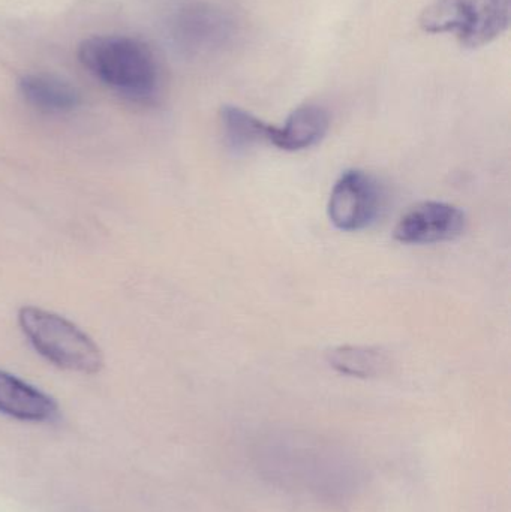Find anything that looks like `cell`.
I'll list each match as a JSON object with an SVG mask.
<instances>
[{
  "mask_svg": "<svg viewBox=\"0 0 511 512\" xmlns=\"http://www.w3.org/2000/svg\"><path fill=\"white\" fill-rule=\"evenodd\" d=\"M18 89L24 101L42 113H69L81 102L80 93L74 86L53 75H24L18 81Z\"/></svg>",
  "mask_w": 511,
  "mask_h": 512,
  "instance_id": "cell-10",
  "label": "cell"
},
{
  "mask_svg": "<svg viewBox=\"0 0 511 512\" xmlns=\"http://www.w3.org/2000/svg\"><path fill=\"white\" fill-rule=\"evenodd\" d=\"M467 228L464 210L441 201H426L408 210L393 231L404 245H434L458 239Z\"/></svg>",
  "mask_w": 511,
  "mask_h": 512,
  "instance_id": "cell-7",
  "label": "cell"
},
{
  "mask_svg": "<svg viewBox=\"0 0 511 512\" xmlns=\"http://www.w3.org/2000/svg\"><path fill=\"white\" fill-rule=\"evenodd\" d=\"M57 412V403L44 391L0 370V414L29 423H47Z\"/></svg>",
  "mask_w": 511,
  "mask_h": 512,
  "instance_id": "cell-8",
  "label": "cell"
},
{
  "mask_svg": "<svg viewBox=\"0 0 511 512\" xmlns=\"http://www.w3.org/2000/svg\"><path fill=\"white\" fill-rule=\"evenodd\" d=\"M237 33L239 24L234 15L210 3L183 6L170 23L174 45L188 57L221 53L234 44Z\"/></svg>",
  "mask_w": 511,
  "mask_h": 512,
  "instance_id": "cell-5",
  "label": "cell"
},
{
  "mask_svg": "<svg viewBox=\"0 0 511 512\" xmlns=\"http://www.w3.org/2000/svg\"><path fill=\"white\" fill-rule=\"evenodd\" d=\"M510 0H434L420 17L428 33H452L467 48L491 44L509 29Z\"/></svg>",
  "mask_w": 511,
  "mask_h": 512,
  "instance_id": "cell-4",
  "label": "cell"
},
{
  "mask_svg": "<svg viewBox=\"0 0 511 512\" xmlns=\"http://www.w3.org/2000/svg\"><path fill=\"white\" fill-rule=\"evenodd\" d=\"M258 456L273 481L327 504H345L359 489V468L338 448H263Z\"/></svg>",
  "mask_w": 511,
  "mask_h": 512,
  "instance_id": "cell-1",
  "label": "cell"
},
{
  "mask_svg": "<svg viewBox=\"0 0 511 512\" xmlns=\"http://www.w3.org/2000/svg\"><path fill=\"white\" fill-rule=\"evenodd\" d=\"M327 361L336 372L354 378H377L390 366L386 352L369 346H339L327 352Z\"/></svg>",
  "mask_w": 511,
  "mask_h": 512,
  "instance_id": "cell-12",
  "label": "cell"
},
{
  "mask_svg": "<svg viewBox=\"0 0 511 512\" xmlns=\"http://www.w3.org/2000/svg\"><path fill=\"white\" fill-rule=\"evenodd\" d=\"M384 192L378 180L360 170L345 171L330 194V222L341 231H362L380 218Z\"/></svg>",
  "mask_w": 511,
  "mask_h": 512,
  "instance_id": "cell-6",
  "label": "cell"
},
{
  "mask_svg": "<svg viewBox=\"0 0 511 512\" xmlns=\"http://www.w3.org/2000/svg\"><path fill=\"white\" fill-rule=\"evenodd\" d=\"M18 324L38 354L60 369L93 375L104 366L98 345L63 316L24 306L18 312Z\"/></svg>",
  "mask_w": 511,
  "mask_h": 512,
  "instance_id": "cell-3",
  "label": "cell"
},
{
  "mask_svg": "<svg viewBox=\"0 0 511 512\" xmlns=\"http://www.w3.org/2000/svg\"><path fill=\"white\" fill-rule=\"evenodd\" d=\"M78 60L93 77L125 98L146 102L156 95L158 63L149 45L140 39L92 36L78 47Z\"/></svg>",
  "mask_w": 511,
  "mask_h": 512,
  "instance_id": "cell-2",
  "label": "cell"
},
{
  "mask_svg": "<svg viewBox=\"0 0 511 512\" xmlns=\"http://www.w3.org/2000/svg\"><path fill=\"white\" fill-rule=\"evenodd\" d=\"M329 113L320 105L296 108L284 126H275L272 146L285 152H300L320 143L329 131Z\"/></svg>",
  "mask_w": 511,
  "mask_h": 512,
  "instance_id": "cell-9",
  "label": "cell"
},
{
  "mask_svg": "<svg viewBox=\"0 0 511 512\" xmlns=\"http://www.w3.org/2000/svg\"><path fill=\"white\" fill-rule=\"evenodd\" d=\"M221 123L228 146L236 152L251 149L257 144L272 146L275 126L263 122L243 108L234 105L222 107Z\"/></svg>",
  "mask_w": 511,
  "mask_h": 512,
  "instance_id": "cell-11",
  "label": "cell"
}]
</instances>
